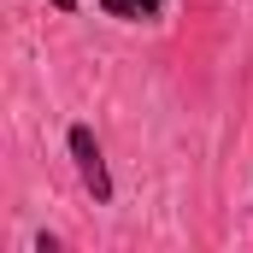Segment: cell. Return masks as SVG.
I'll use <instances>...</instances> for the list:
<instances>
[{
    "mask_svg": "<svg viewBox=\"0 0 253 253\" xmlns=\"http://www.w3.org/2000/svg\"><path fill=\"white\" fill-rule=\"evenodd\" d=\"M65 153L83 177V189L94 194V206H112V171H106V153H100V135L88 124H71L65 129Z\"/></svg>",
    "mask_w": 253,
    "mask_h": 253,
    "instance_id": "obj_1",
    "label": "cell"
},
{
    "mask_svg": "<svg viewBox=\"0 0 253 253\" xmlns=\"http://www.w3.org/2000/svg\"><path fill=\"white\" fill-rule=\"evenodd\" d=\"M165 6H171V0H100V12L118 18V24H159Z\"/></svg>",
    "mask_w": 253,
    "mask_h": 253,
    "instance_id": "obj_2",
    "label": "cell"
},
{
    "mask_svg": "<svg viewBox=\"0 0 253 253\" xmlns=\"http://www.w3.org/2000/svg\"><path fill=\"white\" fill-rule=\"evenodd\" d=\"M47 6H53V12H77V0H47Z\"/></svg>",
    "mask_w": 253,
    "mask_h": 253,
    "instance_id": "obj_3",
    "label": "cell"
}]
</instances>
